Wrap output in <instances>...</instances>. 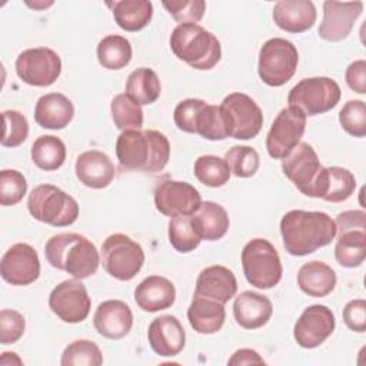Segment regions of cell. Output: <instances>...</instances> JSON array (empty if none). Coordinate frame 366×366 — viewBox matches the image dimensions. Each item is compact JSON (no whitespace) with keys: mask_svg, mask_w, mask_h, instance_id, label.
<instances>
[{"mask_svg":"<svg viewBox=\"0 0 366 366\" xmlns=\"http://www.w3.org/2000/svg\"><path fill=\"white\" fill-rule=\"evenodd\" d=\"M280 234L289 254L306 256L335 239L336 223L325 212L290 210L280 220Z\"/></svg>","mask_w":366,"mask_h":366,"instance_id":"cell-1","label":"cell"},{"mask_svg":"<svg viewBox=\"0 0 366 366\" xmlns=\"http://www.w3.org/2000/svg\"><path fill=\"white\" fill-rule=\"evenodd\" d=\"M116 154L123 169L157 173L169 162L170 143L163 133L153 129L126 130L116 140Z\"/></svg>","mask_w":366,"mask_h":366,"instance_id":"cell-2","label":"cell"},{"mask_svg":"<svg viewBox=\"0 0 366 366\" xmlns=\"http://www.w3.org/2000/svg\"><path fill=\"white\" fill-rule=\"evenodd\" d=\"M44 254L50 266L64 270L79 280L94 274L100 264V256L94 243L79 233L51 236L44 246Z\"/></svg>","mask_w":366,"mask_h":366,"instance_id":"cell-3","label":"cell"},{"mask_svg":"<svg viewBox=\"0 0 366 366\" xmlns=\"http://www.w3.org/2000/svg\"><path fill=\"white\" fill-rule=\"evenodd\" d=\"M169 41L173 54L197 70L213 69L222 57L217 37L199 24L176 26Z\"/></svg>","mask_w":366,"mask_h":366,"instance_id":"cell-4","label":"cell"},{"mask_svg":"<svg viewBox=\"0 0 366 366\" xmlns=\"http://www.w3.org/2000/svg\"><path fill=\"white\" fill-rule=\"evenodd\" d=\"M282 170L305 196L322 199L326 183V167L320 164L317 153L309 143L300 142L295 146L282 159Z\"/></svg>","mask_w":366,"mask_h":366,"instance_id":"cell-5","label":"cell"},{"mask_svg":"<svg viewBox=\"0 0 366 366\" xmlns=\"http://www.w3.org/2000/svg\"><path fill=\"white\" fill-rule=\"evenodd\" d=\"M27 209L36 220L54 227L70 226L79 217L77 202L53 184L36 186L29 194Z\"/></svg>","mask_w":366,"mask_h":366,"instance_id":"cell-6","label":"cell"},{"mask_svg":"<svg viewBox=\"0 0 366 366\" xmlns=\"http://www.w3.org/2000/svg\"><path fill=\"white\" fill-rule=\"evenodd\" d=\"M246 280L257 289H272L282 279V262L274 246L262 237L252 239L242 250Z\"/></svg>","mask_w":366,"mask_h":366,"instance_id":"cell-7","label":"cell"},{"mask_svg":"<svg viewBox=\"0 0 366 366\" xmlns=\"http://www.w3.org/2000/svg\"><path fill=\"white\" fill-rule=\"evenodd\" d=\"M335 257L343 267H357L366 257V213L346 210L336 217Z\"/></svg>","mask_w":366,"mask_h":366,"instance_id":"cell-8","label":"cell"},{"mask_svg":"<svg viewBox=\"0 0 366 366\" xmlns=\"http://www.w3.org/2000/svg\"><path fill=\"white\" fill-rule=\"evenodd\" d=\"M297 63L299 53L295 44L286 39L273 37L260 47L257 73L263 83L279 87L295 76Z\"/></svg>","mask_w":366,"mask_h":366,"instance_id":"cell-9","label":"cell"},{"mask_svg":"<svg viewBox=\"0 0 366 366\" xmlns=\"http://www.w3.org/2000/svg\"><path fill=\"white\" fill-rule=\"evenodd\" d=\"M229 137L249 140L259 134L263 126V113L257 103L244 93H230L219 106Z\"/></svg>","mask_w":366,"mask_h":366,"instance_id":"cell-10","label":"cell"},{"mask_svg":"<svg viewBox=\"0 0 366 366\" xmlns=\"http://www.w3.org/2000/svg\"><path fill=\"white\" fill-rule=\"evenodd\" d=\"M340 96V87L333 79L307 77L290 89L287 103L305 116H316L332 110L339 103Z\"/></svg>","mask_w":366,"mask_h":366,"instance_id":"cell-11","label":"cell"},{"mask_svg":"<svg viewBox=\"0 0 366 366\" xmlns=\"http://www.w3.org/2000/svg\"><path fill=\"white\" fill-rule=\"evenodd\" d=\"M102 263L112 277L127 282L142 270L144 252L132 237L114 233L106 237L102 244Z\"/></svg>","mask_w":366,"mask_h":366,"instance_id":"cell-12","label":"cell"},{"mask_svg":"<svg viewBox=\"0 0 366 366\" xmlns=\"http://www.w3.org/2000/svg\"><path fill=\"white\" fill-rule=\"evenodd\" d=\"M16 73L26 84L46 87L61 73L59 54L49 47H34L21 51L16 59Z\"/></svg>","mask_w":366,"mask_h":366,"instance_id":"cell-13","label":"cell"},{"mask_svg":"<svg viewBox=\"0 0 366 366\" xmlns=\"http://www.w3.org/2000/svg\"><path fill=\"white\" fill-rule=\"evenodd\" d=\"M306 129V116L296 107L287 106L279 112L266 136V149L270 157L283 159L300 139Z\"/></svg>","mask_w":366,"mask_h":366,"instance_id":"cell-14","label":"cell"},{"mask_svg":"<svg viewBox=\"0 0 366 366\" xmlns=\"http://www.w3.org/2000/svg\"><path fill=\"white\" fill-rule=\"evenodd\" d=\"M50 310L66 323L83 322L92 307L86 286L79 279H67L59 283L49 296Z\"/></svg>","mask_w":366,"mask_h":366,"instance_id":"cell-15","label":"cell"},{"mask_svg":"<svg viewBox=\"0 0 366 366\" xmlns=\"http://www.w3.org/2000/svg\"><path fill=\"white\" fill-rule=\"evenodd\" d=\"M200 204V193L187 182L163 180L154 189V206L164 216H192Z\"/></svg>","mask_w":366,"mask_h":366,"instance_id":"cell-16","label":"cell"},{"mask_svg":"<svg viewBox=\"0 0 366 366\" xmlns=\"http://www.w3.org/2000/svg\"><path fill=\"white\" fill-rule=\"evenodd\" d=\"M333 312L325 305L306 307L293 327V337L300 347L315 349L320 346L335 330Z\"/></svg>","mask_w":366,"mask_h":366,"instance_id":"cell-17","label":"cell"},{"mask_svg":"<svg viewBox=\"0 0 366 366\" xmlns=\"http://www.w3.org/2000/svg\"><path fill=\"white\" fill-rule=\"evenodd\" d=\"M0 274L13 286H27L40 276L37 252L27 243L13 244L1 257Z\"/></svg>","mask_w":366,"mask_h":366,"instance_id":"cell-18","label":"cell"},{"mask_svg":"<svg viewBox=\"0 0 366 366\" xmlns=\"http://www.w3.org/2000/svg\"><path fill=\"white\" fill-rule=\"evenodd\" d=\"M363 11L362 1H325L319 36L326 41L345 40Z\"/></svg>","mask_w":366,"mask_h":366,"instance_id":"cell-19","label":"cell"},{"mask_svg":"<svg viewBox=\"0 0 366 366\" xmlns=\"http://www.w3.org/2000/svg\"><path fill=\"white\" fill-rule=\"evenodd\" d=\"M149 345L154 353L163 357L179 355L186 345V333L177 317L163 315L152 320L147 330Z\"/></svg>","mask_w":366,"mask_h":366,"instance_id":"cell-20","label":"cell"},{"mask_svg":"<svg viewBox=\"0 0 366 366\" xmlns=\"http://www.w3.org/2000/svg\"><path fill=\"white\" fill-rule=\"evenodd\" d=\"M93 325L99 335L112 340L122 339L132 330V309L122 300H106L97 306L93 316Z\"/></svg>","mask_w":366,"mask_h":366,"instance_id":"cell-21","label":"cell"},{"mask_svg":"<svg viewBox=\"0 0 366 366\" xmlns=\"http://www.w3.org/2000/svg\"><path fill=\"white\" fill-rule=\"evenodd\" d=\"M237 292V280L234 273L220 264H213L203 269L196 280L194 296L213 299L220 303H227Z\"/></svg>","mask_w":366,"mask_h":366,"instance_id":"cell-22","label":"cell"},{"mask_svg":"<svg viewBox=\"0 0 366 366\" xmlns=\"http://www.w3.org/2000/svg\"><path fill=\"white\" fill-rule=\"evenodd\" d=\"M74 170L80 183L90 189H104L114 179V164L100 150H87L79 154Z\"/></svg>","mask_w":366,"mask_h":366,"instance_id":"cell-23","label":"cell"},{"mask_svg":"<svg viewBox=\"0 0 366 366\" xmlns=\"http://www.w3.org/2000/svg\"><path fill=\"white\" fill-rule=\"evenodd\" d=\"M273 313V305L264 295L244 290L236 296L233 303V316L243 329L253 330L264 326Z\"/></svg>","mask_w":366,"mask_h":366,"instance_id":"cell-24","label":"cell"},{"mask_svg":"<svg viewBox=\"0 0 366 366\" xmlns=\"http://www.w3.org/2000/svg\"><path fill=\"white\" fill-rule=\"evenodd\" d=\"M174 300V285L159 274L147 276L134 289V302L142 310L149 313L169 309Z\"/></svg>","mask_w":366,"mask_h":366,"instance_id":"cell-25","label":"cell"},{"mask_svg":"<svg viewBox=\"0 0 366 366\" xmlns=\"http://www.w3.org/2000/svg\"><path fill=\"white\" fill-rule=\"evenodd\" d=\"M316 7L310 0H280L273 7V20L287 33H303L316 23Z\"/></svg>","mask_w":366,"mask_h":366,"instance_id":"cell-26","label":"cell"},{"mask_svg":"<svg viewBox=\"0 0 366 366\" xmlns=\"http://www.w3.org/2000/svg\"><path fill=\"white\" fill-rule=\"evenodd\" d=\"M74 116L71 100L61 93L43 94L34 107V120L43 129L60 130L69 126Z\"/></svg>","mask_w":366,"mask_h":366,"instance_id":"cell-27","label":"cell"},{"mask_svg":"<svg viewBox=\"0 0 366 366\" xmlns=\"http://www.w3.org/2000/svg\"><path fill=\"white\" fill-rule=\"evenodd\" d=\"M192 224L202 240H219L229 229V216L223 206L216 202H203L190 216Z\"/></svg>","mask_w":366,"mask_h":366,"instance_id":"cell-28","label":"cell"},{"mask_svg":"<svg viewBox=\"0 0 366 366\" xmlns=\"http://www.w3.org/2000/svg\"><path fill=\"white\" fill-rule=\"evenodd\" d=\"M187 319L194 332L200 335H213L219 332L224 323V305L213 299L194 296L187 309Z\"/></svg>","mask_w":366,"mask_h":366,"instance_id":"cell-29","label":"cell"},{"mask_svg":"<svg viewBox=\"0 0 366 366\" xmlns=\"http://www.w3.org/2000/svg\"><path fill=\"white\" fill-rule=\"evenodd\" d=\"M337 277L336 272L326 263L312 260L305 263L297 272L300 290L312 297H325L333 292Z\"/></svg>","mask_w":366,"mask_h":366,"instance_id":"cell-30","label":"cell"},{"mask_svg":"<svg viewBox=\"0 0 366 366\" xmlns=\"http://www.w3.org/2000/svg\"><path fill=\"white\" fill-rule=\"evenodd\" d=\"M117 26L126 31L144 29L153 16V4L147 0H120L109 3Z\"/></svg>","mask_w":366,"mask_h":366,"instance_id":"cell-31","label":"cell"},{"mask_svg":"<svg viewBox=\"0 0 366 366\" xmlns=\"http://www.w3.org/2000/svg\"><path fill=\"white\" fill-rule=\"evenodd\" d=\"M162 92L160 80L149 67H140L133 70L126 81V94L130 96L140 106L154 103Z\"/></svg>","mask_w":366,"mask_h":366,"instance_id":"cell-32","label":"cell"},{"mask_svg":"<svg viewBox=\"0 0 366 366\" xmlns=\"http://www.w3.org/2000/svg\"><path fill=\"white\" fill-rule=\"evenodd\" d=\"M31 160L33 163L46 172H53L61 167L66 160V146L64 143L51 134L40 136L34 140L31 146Z\"/></svg>","mask_w":366,"mask_h":366,"instance_id":"cell-33","label":"cell"},{"mask_svg":"<svg viewBox=\"0 0 366 366\" xmlns=\"http://www.w3.org/2000/svg\"><path fill=\"white\" fill-rule=\"evenodd\" d=\"M97 60L109 70H120L132 60L130 41L119 34H109L97 44Z\"/></svg>","mask_w":366,"mask_h":366,"instance_id":"cell-34","label":"cell"},{"mask_svg":"<svg viewBox=\"0 0 366 366\" xmlns=\"http://www.w3.org/2000/svg\"><path fill=\"white\" fill-rule=\"evenodd\" d=\"M110 112L114 126L122 132L139 130L143 126L142 106L126 93H120L113 97Z\"/></svg>","mask_w":366,"mask_h":366,"instance_id":"cell-35","label":"cell"},{"mask_svg":"<svg viewBox=\"0 0 366 366\" xmlns=\"http://www.w3.org/2000/svg\"><path fill=\"white\" fill-rule=\"evenodd\" d=\"M355 189L356 180L352 172L339 166L326 167L325 193L322 196L323 200L330 203H340L347 200L353 194Z\"/></svg>","mask_w":366,"mask_h":366,"instance_id":"cell-36","label":"cell"},{"mask_svg":"<svg viewBox=\"0 0 366 366\" xmlns=\"http://www.w3.org/2000/svg\"><path fill=\"white\" fill-rule=\"evenodd\" d=\"M193 172L196 179L209 187H222L230 179V169L224 159L213 154L197 157Z\"/></svg>","mask_w":366,"mask_h":366,"instance_id":"cell-37","label":"cell"},{"mask_svg":"<svg viewBox=\"0 0 366 366\" xmlns=\"http://www.w3.org/2000/svg\"><path fill=\"white\" fill-rule=\"evenodd\" d=\"M193 133L207 140H223L227 137L219 106L206 102L202 104L193 122Z\"/></svg>","mask_w":366,"mask_h":366,"instance_id":"cell-38","label":"cell"},{"mask_svg":"<svg viewBox=\"0 0 366 366\" xmlns=\"http://www.w3.org/2000/svg\"><path fill=\"white\" fill-rule=\"evenodd\" d=\"M103 355L100 347L87 339L74 340L67 345L61 353V366H100Z\"/></svg>","mask_w":366,"mask_h":366,"instance_id":"cell-39","label":"cell"},{"mask_svg":"<svg viewBox=\"0 0 366 366\" xmlns=\"http://www.w3.org/2000/svg\"><path fill=\"white\" fill-rule=\"evenodd\" d=\"M169 242L180 253L194 250L202 239L196 233L190 216H176L169 222Z\"/></svg>","mask_w":366,"mask_h":366,"instance_id":"cell-40","label":"cell"},{"mask_svg":"<svg viewBox=\"0 0 366 366\" xmlns=\"http://www.w3.org/2000/svg\"><path fill=\"white\" fill-rule=\"evenodd\" d=\"M224 162L230 173L243 179L252 177L260 166L259 153L250 146H233L226 152Z\"/></svg>","mask_w":366,"mask_h":366,"instance_id":"cell-41","label":"cell"},{"mask_svg":"<svg viewBox=\"0 0 366 366\" xmlns=\"http://www.w3.org/2000/svg\"><path fill=\"white\" fill-rule=\"evenodd\" d=\"M340 126L353 137L366 136V104L363 100H349L339 113Z\"/></svg>","mask_w":366,"mask_h":366,"instance_id":"cell-42","label":"cell"},{"mask_svg":"<svg viewBox=\"0 0 366 366\" xmlns=\"http://www.w3.org/2000/svg\"><path fill=\"white\" fill-rule=\"evenodd\" d=\"M27 192L26 177L17 172L4 169L0 172V204L13 206L17 204Z\"/></svg>","mask_w":366,"mask_h":366,"instance_id":"cell-43","label":"cell"},{"mask_svg":"<svg viewBox=\"0 0 366 366\" xmlns=\"http://www.w3.org/2000/svg\"><path fill=\"white\" fill-rule=\"evenodd\" d=\"M4 132L1 137V146L17 147L29 136L27 119L17 110H4L1 113Z\"/></svg>","mask_w":366,"mask_h":366,"instance_id":"cell-44","label":"cell"},{"mask_svg":"<svg viewBox=\"0 0 366 366\" xmlns=\"http://www.w3.org/2000/svg\"><path fill=\"white\" fill-rule=\"evenodd\" d=\"M163 6L180 24H196L202 20L206 10L203 0H172L163 1Z\"/></svg>","mask_w":366,"mask_h":366,"instance_id":"cell-45","label":"cell"},{"mask_svg":"<svg viewBox=\"0 0 366 366\" xmlns=\"http://www.w3.org/2000/svg\"><path fill=\"white\" fill-rule=\"evenodd\" d=\"M26 322L21 313L13 309H3L0 312V343H16L24 333Z\"/></svg>","mask_w":366,"mask_h":366,"instance_id":"cell-46","label":"cell"},{"mask_svg":"<svg viewBox=\"0 0 366 366\" xmlns=\"http://www.w3.org/2000/svg\"><path fill=\"white\" fill-rule=\"evenodd\" d=\"M345 325L357 333L366 330V302L363 299L350 300L343 309Z\"/></svg>","mask_w":366,"mask_h":366,"instance_id":"cell-47","label":"cell"},{"mask_svg":"<svg viewBox=\"0 0 366 366\" xmlns=\"http://www.w3.org/2000/svg\"><path fill=\"white\" fill-rule=\"evenodd\" d=\"M345 79L347 86L353 92L359 94H365L366 93V61L360 59L350 63L346 69Z\"/></svg>","mask_w":366,"mask_h":366,"instance_id":"cell-48","label":"cell"},{"mask_svg":"<svg viewBox=\"0 0 366 366\" xmlns=\"http://www.w3.org/2000/svg\"><path fill=\"white\" fill-rule=\"evenodd\" d=\"M230 366L239 365H252V363H264L263 357L253 349H239L236 350L227 362Z\"/></svg>","mask_w":366,"mask_h":366,"instance_id":"cell-49","label":"cell"},{"mask_svg":"<svg viewBox=\"0 0 366 366\" xmlns=\"http://www.w3.org/2000/svg\"><path fill=\"white\" fill-rule=\"evenodd\" d=\"M27 4L30 6V7H34V9H41V7H47V6H51L53 4V1H50V3H34V4H31V3H29L27 1Z\"/></svg>","mask_w":366,"mask_h":366,"instance_id":"cell-50","label":"cell"}]
</instances>
